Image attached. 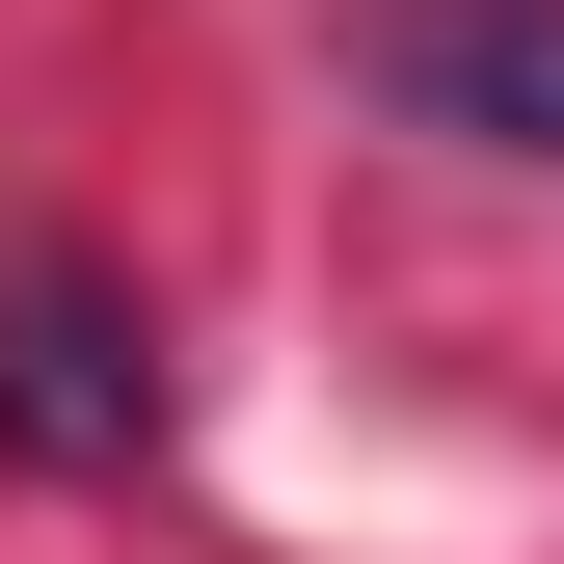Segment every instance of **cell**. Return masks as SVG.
Returning a JSON list of instances; mask_svg holds the SVG:
<instances>
[{"instance_id":"6da1fadb","label":"cell","mask_w":564,"mask_h":564,"mask_svg":"<svg viewBox=\"0 0 564 564\" xmlns=\"http://www.w3.org/2000/svg\"><path fill=\"white\" fill-rule=\"evenodd\" d=\"M0 457H54V484H134V457H162V323H134V269L0 242Z\"/></svg>"},{"instance_id":"7a4b0ae2","label":"cell","mask_w":564,"mask_h":564,"mask_svg":"<svg viewBox=\"0 0 564 564\" xmlns=\"http://www.w3.org/2000/svg\"><path fill=\"white\" fill-rule=\"evenodd\" d=\"M349 82L457 162H564V0H349Z\"/></svg>"}]
</instances>
